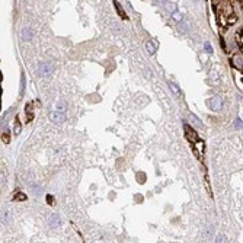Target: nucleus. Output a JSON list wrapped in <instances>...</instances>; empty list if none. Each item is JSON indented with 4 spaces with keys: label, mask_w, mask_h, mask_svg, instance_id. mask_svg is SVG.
Listing matches in <instances>:
<instances>
[{
    "label": "nucleus",
    "mask_w": 243,
    "mask_h": 243,
    "mask_svg": "<svg viewBox=\"0 0 243 243\" xmlns=\"http://www.w3.org/2000/svg\"><path fill=\"white\" fill-rule=\"evenodd\" d=\"M32 108H33V104H28V105L25 106V111H26V114H32Z\"/></svg>",
    "instance_id": "obj_17"
},
{
    "label": "nucleus",
    "mask_w": 243,
    "mask_h": 243,
    "mask_svg": "<svg viewBox=\"0 0 243 243\" xmlns=\"http://www.w3.org/2000/svg\"><path fill=\"white\" fill-rule=\"evenodd\" d=\"M60 219H58V215H51L50 217V226L53 227V229H57L58 226H60Z\"/></svg>",
    "instance_id": "obj_7"
},
{
    "label": "nucleus",
    "mask_w": 243,
    "mask_h": 243,
    "mask_svg": "<svg viewBox=\"0 0 243 243\" xmlns=\"http://www.w3.org/2000/svg\"><path fill=\"white\" fill-rule=\"evenodd\" d=\"M188 119H189L191 122H192V125H195V127H201V124H202V122H201V119L198 118L197 115L192 114V112L188 115Z\"/></svg>",
    "instance_id": "obj_6"
},
{
    "label": "nucleus",
    "mask_w": 243,
    "mask_h": 243,
    "mask_svg": "<svg viewBox=\"0 0 243 243\" xmlns=\"http://www.w3.org/2000/svg\"><path fill=\"white\" fill-rule=\"evenodd\" d=\"M38 73L41 74V76L47 77V76H50V74L53 73V67H51V64H48V63H44V64H41V66H39Z\"/></svg>",
    "instance_id": "obj_2"
},
{
    "label": "nucleus",
    "mask_w": 243,
    "mask_h": 243,
    "mask_svg": "<svg viewBox=\"0 0 243 243\" xmlns=\"http://www.w3.org/2000/svg\"><path fill=\"white\" fill-rule=\"evenodd\" d=\"M2 140H3L5 143H9V134H7V133H3V134H2Z\"/></svg>",
    "instance_id": "obj_18"
},
{
    "label": "nucleus",
    "mask_w": 243,
    "mask_h": 243,
    "mask_svg": "<svg viewBox=\"0 0 243 243\" xmlns=\"http://www.w3.org/2000/svg\"><path fill=\"white\" fill-rule=\"evenodd\" d=\"M170 89H172V92H173V93H175V95H179V87H178L176 85H175V83H170Z\"/></svg>",
    "instance_id": "obj_16"
},
{
    "label": "nucleus",
    "mask_w": 243,
    "mask_h": 243,
    "mask_svg": "<svg viewBox=\"0 0 243 243\" xmlns=\"http://www.w3.org/2000/svg\"><path fill=\"white\" fill-rule=\"evenodd\" d=\"M47 202L48 204H54V198L53 197H50V195H47Z\"/></svg>",
    "instance_id": "obj_21"
},
{
    "label": "nucleus",
    "mask_w": 243,
    "mask_h": 243,
    "mask_svg": "<svg viewBox=\"0 0 243 243\" xmlns=\"http://www.w3.org/2000/svg\"><path fill=\"white\" fill-rule=\"evenodd\" d=\"M166 10H169L170 13L176 12V5H175V3H167V5H166Z\"/></svg>",
    "instance_id": "obj_12"
},
{
    "label": "nucleus",
    "mask_w": 243,
    "mask_h": 243,
    "mask_svg": "<svg viewBox=\"0 0 243 243\" xmlns=\"http://www.w3.org/2000/svg\"><path fill=\"white\" fill-rule=\"evenodd\" d=\"M146 48H147L148 54H154V45H153V42H147L146 44Z\"/></svg>",
    "instance_id": "obj_15"
},
{
    "label": "nucleus",
    "mask_w": 243,
    "mask_h": 243,
    "mask_svg": "<svg viewBox=\"0 0 243 243\" xmlns=\"http://www.w3.org/2000/svg\"><path fill=\"white\" fill-rule=\"evenodd\" d=\"M172 16H173V19L176 20L178 24H181V22H182V15L179 13V12H173V13H172Z\"/></svg>",
    "instance_id": "obj_11"
},
{
    "label": "nucleus",
    "mask_w": 243,
    "mask_h": 243,
    "mask_svg": "<svg viewBox=\"0 0 243 243\" xmlns=\"http://www.w3.org/2000/svg\"><path fill=\"white\" fill-rule=\"evenodd\" d=\"M25 200H26V195H24L22 192H19L18 195L13 197V201H25Z\"/></svg>",
    "instance_id": "obj_13"
},
{
    "label": "nucleus",
    "mask_w": 243,
    "mask_h": 243,
    "mask_svg": "<svg viewBox=\"0 0 243 243\" xmlns=\"http://www.w3.org/2000/svg\"><path fill=\"white\" fill-rule=\"evenodd\" d=\"M207 105L213 111H220L221 106H223V100H221V98H219V96H213V98H210V99L207 100Z\"/></svg>",
    "instance_id": "obj_1"
},
{
    "label": "nucleus",
    "mask_w": 243,
    "mask_h": 243,
    "mask_svg": "<svg viewBox=\"0 0 243 243\" xmlns=\"http://www.w3.org/2000/svg\"><path fill=\"white\" fill-rule=\"evenodd\" d=\"M185 133H186V138L189 140L191 143H197V141H198V135H197V133L191 128V127L185 125Z\"/></svg>",
    "instance_id": "obj_4"
},
{
    "label": "nucleus",
    "mask_w": 243,
    "mask_h": 243,
    "mask_svg": "<svg viewBox=\"0 0 243 243\" xmlns=\"http://www.w3.org/2000/svg\"><path fill=\"white\" fill-rule=\"evenodd\" d=\"M234 128H237V130H242L243 128V122H242V119H234Z\"/></svg>",
    "instance_id": "obj_14"
},
{
    "label": "nucleus",
    "mask_w": 243,
    "mask_h": 243,
    "mask_svg": "<svg viewBox=\"0 0 243 243\" xmlns=\"http://www.w3.org/2000/svg\"><path fill=\"white\" fill-rule=\"evenodd\" d=\"M233 63H234V64H236L237 67H243V57H240V55H234Z\"/></svg>",
    "instance_id": "obj_10"
},
{
    "label": "nucleus",
    "mask_w": 243,
    "mask_h": 243,
    "mask_svg": "<svg viewBox=\"0 0 243 243\" xmlns=\"http://www.w3.org/2000/svg\"><path fill=\"white\" fill-rule=\"evenodd\" d=\"M204 48L207 50V51H208V53H211V51H213V48H211V45H210L208 42H205V44H204Z\"/></svg>",
    "instance_id": "obj_19"
},
{
    "label": "nucleus",
    "mask_w": 243,
    "mask_h": 243,
    "mask_svg": "<svg viewBox=\"0 0 243 243\" xmlns=\"http://www.w3.org/2000/svg\"><path fill=\"white\" fill-rule=\"evenodd\" d=\"M50 119L53 122H55V124H61L63 121L66 119V117L63 114V111H55V112H53V114L50 115Z\"/></svg>",
    "instance_id": "obj_3"
},
{
    "label": "nucleus",
    "mask_w": 243,
    "mask_h": 243,
    "mask_svg": "<svg viewBox=\"0 0 243 243\" xmlns=\"http://www.w3.org/2000/svg\"><path fill=\"white\" fill-rule=\"evenodd\" d=\"M22 37H24L25 39H32L33 37V32H32V29L31 28H24V31H22Z\"/></svg>",
    "instance_id": "obj_8"
},
{
    "label": "nucleus",
    "mask_w": 243,
    "mask_h": 243,
    "mask_svg": "<svg viewBox=\"0 0 243 243\" xmlns=\"http://www.w3.org/2000/svg\"><path fill=\"white\" fill-rule=\"evenodd\" d=\"M167 0H154V3L156 5H163V3H166Z\"/></svg>",
    "instance_id": "obj_22"
},
{
    "label": "nucleus",
    "mask_w": 243,
    "mask_h": 243,
    "mask_svg": "<svg viewBox=\"0 0 243 243\" xmlns=\"http://www.w3.org/2000/svg\"><path fill=\"white\" fill-rule=\"evenodd\" d=\"M20 131H22V127H20L19 121L16 119V121H15V127H13V133H15V135H19Z\"/></svg>",
    "instance_id": "obj_9"
},
{
    "label": "nucleus",
    "mask_w": 243,
    "mask_h": 243,
    "mask_svg": "<svg viewBox=\"0 0 243 243\" xmlns=\"http://www.w3.org/2000/svg\"><path fill=\"white\" fill-rule=\"evenodd\" d=\"M114 5H115V9H117V13L119 15V16H121V19H124V20H127L128 19V18H127V13H125L124 12V9H122V6L119 5L118 2H117V0H115L114 2Z\"/></svg>",
    "instance_id": "obj_5"
},
{
    "label": "nucleus",
    "mask_w": 243,
    "mask_h": 243,
    "mask_svg": "<svg viewBox=\"0 0 243 243\" xmlns=\"http://www.w3.org/2000/svg\"><path fill=\"white\" fill-rule=\"evenodd\" d=\"M57 108H58V109H64V108H66V105H64V102H58V104H57Z\"/></svg>",
    "instance_id": "obj_20"
}]
</instances>
